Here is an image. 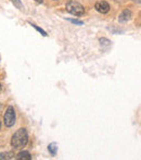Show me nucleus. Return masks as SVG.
Returning <instances> with one entry per match:
<instances>
[{
	"mask_svg": "<svg viewBox=\"0 0 141 160\" xmlns=\"http://www.w3.org/2000/svg\"><path fill=\"white\" fill-rule=\"evenodd\" d=\"M28 142V135L25 128H20L19 131L13 134L12 138H11V145L15 148V149H21V148L25 147L26 144Z\"/></svg>",
	"mask_w": 141,
	"mask_h": 160,
	"instance_id": "obj_1",
	"label": "nucleus"
},
{
	"mask_svg": "<svg viewBox=\"0 0 141 160\" xmlns=\"http://www.w3.org/2000/svg\"><path fill=\"white\" fill-rule=\"evenodd\" d=\"M66 10L70 13H72L73 15H76V17H80V15L85 14V9L79 2L74 1V0H71L66 3Z\"/></svg>",
	"mask_w": 141,
	"mask_h": 160,
	"instance_id": "obj_2",
	"label": "nucleus"
},
{
	"mask_svg": "<svg viewBox=\"0 0 141 160\" xmlns=\"http://www.w3.org/2000/svg\"><path fill=\"white\" fill-rule=\"evenodd\" d=\"M3 120H4V124L8 128L12 127L15 123V112L12 107H9L8 109H7L6 113H4V117H3Z\"/></svg>",
	"mask_w": 141,
	"mask_h": 160,
	"instance_id": "obj_3",
	"label": "nucleus"
},
{
	"mask_svg": "<svg viewBox=\"0 0 141 160\" xmlns=\"http://www.w3.org/2000/svg\"><path fill=\"white\" fill-rule=\"evenodd\" d=\"M95 7H96V10H97L98 12H100V13H106V12H109V10H110L109 3L106 2V1L97 2Z\"/></svg>",
	"mask_w": 141,
	"mask_h": 160,
	"instance_id": "obj_4",
	"label": "nucleus"
},
{
	"mask_svg": "<svg viewBox=\"0 0 141 160\" xmlns=\"http://www.w3.org/2000/svg\"><path fill=\"white\" fill-rule=\"evenodd\" d=\"M130 18H131V12L129 10H125L120 14L118 20H120V22H127L128 20H130Z\"/></svg>",
	"mask_w": 141,
	"mask_h": 160,
	"instance_id": "obj_5",
	"label": "nucleus"
},
{
	"mask_svg": "<svg viewBox=\"0 0 141 160\" xmlns=\"http://www.w3.org/2000/svg\"><path fill=\"white\" fill-rule=\"evenodd\" d=\"M16 159L17 160H31L32 157H31V154L28 152H21L16 156Z\"/></svg>",
	"mask_w": 141,
	"mask_h": 160,
	"instance_id": "obj_6",
	"label": "nucleus"
},
{
	"mask_svg": "<svg viewBox=\"0 0 141 160\" xmlns=\"http://www.w3.org/2000/svg\"><path fill=\"white\" fill-rule=\"evenodd\" d=\"M57 145H55V144H50V145H49V152H51V155H52V156H55V155H57Z\"/></svg>",
	"mask_w": 141,
	"mask_h": 160,
	"instance_id": "obj_7",
	"label": "nucleus"
},
{
	"mask_svg": "<svg viewBox=\"0 0 141 160\" xmlns=\"http://www.w3.org/2000/svg\"><path fill=\"white\" fill-rule=\"evenodd\" d=\"M11 152H4V154H0V159H10V158H12V155L11 156H9Z\"/></svg>",
	"mask_w": 141,
	"mask_h": 160,
	"instance_id": "obj_8",
	"label": "nucleus"
},
{
	"mask_svg": "<svg viewBox=\"0 0 141 160\" xmlns=\"http://www.w3.org/2000/svg\"><path fill=\"white\" fill-rule=\"evenodd\" d=\"M11 1H12L13 3H14L15 6H16L19 9H22V8H23V6H22V2L20 1V0H11Z\"/></svg>",
	"mask_w": 141,
	"mask_h": 160,
	"instance_id": "obj_9",
	"label": "nucleus"
},
{
	"mask_svg": "<svg viewBox=\"0 0 141 160\" xmlns=\"http://www.w3.org/2000/svg\"><path fill=\"white\" fill-rule=\"evenodd\" d=\"M33 26H34V28H36V30H37V31H38V32H40V33H41V34H42V35H44V36H47V33H46V32H45V31H42V30H41V28H38V26H36V25H34V24H33Z\"/></svg>",
	"mask_w": 141,
	"mask_h": 160,
	"instance_id": "obj_10",
	"label": "nucleus"
},
{
	"mask_svg": "<svg viewBox=\"0 0 141 160\" xmlns=\"http://www.w3.org/2000/svg\"><path fill=\"white\" fill-rule=\"evenodd\" d=\"M72 23H75V24H79V25H82V21H77V20H70Z\"/></svg>",
	"mask_w": 141,
	"mask_h": 160,
	"instance_id": "obj_11",
	"label": "nucleus"
},
{
	"mask_svg": "<svg viewBox=\"0 0 141 160\" xmlns=\"http://www.w3.org/2000/svg\"><path fill=\"white\" fill-rule=\"evenodd\" d=\"M35 1H36V2H38V3H41V2L44 1V0H35Z\"/></svg>",
	"mask_w": 141,
	"mask_h": 160,
	"instance_id": "obj_12",
	"label": "nucleus"
},
{
	"mask_svg": "<svg viewBox=\"0 0 141 160\" xmlns=\"http://www.w3.org/2000/svg\"><path fill=\"white\" fill-rule=\"evenodd\" d=\"M133 1H135V2H137V3H140V0H133Z\"/></svg>",
	"mask_w": 141,
	"mask_h": 160,
	"instance_id": "obj_13",
	"label": "nucleus"
},
{
	"mask_svg": "<svg viewBox=\"0 0 141 160\" xmlns=\"http://www.w3.org/2000/svg\"><path fill=\"white\" fill-rule=\"evenodd\" d=\"M0 89H1V85H0Z\"/></svg>",
	"mask_w": 141,
	"mask_h": 160,
	"instance_id": "obj_14",
	"label": "nucleus"
},
{
	"mask_svg": "<svg viewBox=\"0 0 141 160\" xmlns=\"http://www.w3.org/2000/svg\"><path fill=\"white\" fill-rule=\"evenodd\" d=\"M0 127H1V123H0Z\"/></svg>",
	"mask_w": 141,
	"mask_h": 160,
	"instance_id": "obj_15",
	"label": "nucleus"
}]
</instances>
